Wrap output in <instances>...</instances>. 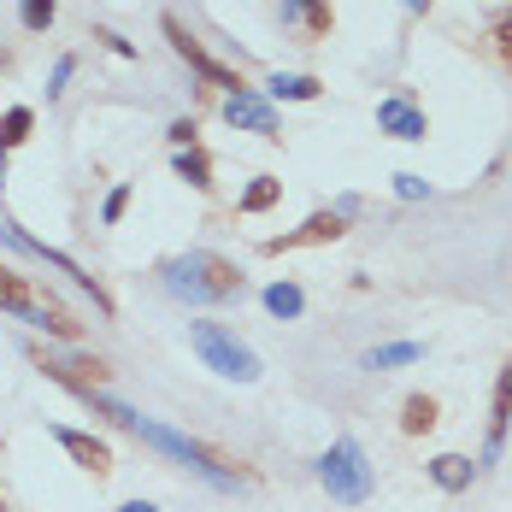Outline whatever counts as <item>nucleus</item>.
<instances>
[{
    "instance_id": "nucleus-26",
    "label": "nucleus",
    "mask_w": 512,
    "mask_h": 512,
    "mask_svg": "<svg viewBox=\"0 0 512 512\" xmlns=\"http://www.w3.org/2000/svg\"><path fill=\"white\" fill-rule=\"evenodd\" d=\"M95 42H106V48L118 53V59H130V53H136L130 42H124V36H112V30H95Z\"/></svg>"
},
{
    "instance_id": "nucleus-22",
    "label": "nucleus",
    "mask_w": 512,
    "mask_h": 512,
    "mask_svg": "<svg viewBox=\"0 0 512 512\" xmlns=\"http://www.w3.org/2000/svg\"><path fill=\"white\" fill-rule=\"evenodd\" d=\"M301 6H307V24L324 36V30H330V0H301Z\"/></svg>"
},
{
    "instance_id": "nucleus-28",
    "label": "nucleus",
    "mask_w": 512,
    "mask_h": 512,
    "mask_svg": "<svg viewBox=\"0 0 512 512\" xmlns=\"http://www.w3.org/2000/svg\"><path fill=\"white\" fill-rule=\"evenodd\" d=\"M118 512H154V507H148V501H124Z\"/></svg>"
},
{
    "instance_id": "nucleus-21",
    "label": "nucleus",
    "mask_w": 512,
    "mask_h": 512,
    "mask_svg": "<svg viewBox=\"0 0 512 512\" xmlns=\"http://www.w3.org/2000/svg\"><path fill=\"white\" fill-rule=\"evenodd\" d=\"M124 206H130V183H118V189L106 195V206H101V224H118V218H124Z\"/></svg>"
},
{
    "instance_id": "nucleus-13",
    "label": "nucleus",
    "mask_w": 512,
    "mask_h": 512,
    "mask_svg": "<svg viewBox=\"0 0 512 512\" xmlns=\"http://www.w3.org/2000/svg\"><path fill=\"white\" fill-rule=\"evenodd\" d=\"M0 312H18V318H30V312H36L30 289H24V277H18V271H6V265H0Z\"/></svg>"
},
{
    "instance_id": "nucleus-24",
    "label": "nucleus",
    "mask_w": 512,
    "mask_h": 512,
    "mask_svg": "<svg viewBox=\"0 0 512 512\" xmlns=\"http://www.w3.org/2000/svg\"><path fill=\"white\" fill-rule=\"evenodd\" d=\"M195 136H201L195 118H177V124H171V142H177V148H195Z\"/></svg>"
},
{
    "instance_id": "nucleus-25",
    "label": "nucleus",
    "mask_w": 512,
    "mask_h": 512,
    "mask_svg": "<svg viewBox=\"0 0 512 512\" xmlns=\"http://www.w3.org/2000/svg\"><path fill=\"white\" fill-rule=\"evenodd\" d=\"M71 71H77V59H59V65H53V83H48V95H59V89L71 83Z\"/></svg>"
},
{
    "instance_id": "nucleus-19",
    "label": "nucleus",
    "mask_w": 512,
    "mask_h": 512,
    "mask_svg": "<svg viewBox=\"0 0 512 512\" xmlns=\"http://www.w3.org/2000/svg\"><path fill=\"white\" fill-rule=\"evenodd\" d=\"M277 195H283V183H277V177H254V183H248V195H242V212H265V206H277Z\"/></svg>"
},
{
    "instance_id": "nucleus-6",
    "label": "nucleus",
    "mask_w": 512,
    "mask_h": 512,
    "mask_svg": "<svg viewBox=\"0 0 512 512\" xmlns=\"http://www.w3.org/2000/svg\"><path fill=\"white\" fill-rule=\"evenodd\" d=\"M224 124H236V130H254V136H277V118H271V106L259 101L254 89H236V95L224 101Z\"/></svg>"
},
{
    "instance_id": "nucleus-9",
    "label": "nucleus",
    "mask_w": 512,
    "mask_h": 512,
    "mask_svg": "<svg viewBox=\"0 0 512 512\" xmlns=\"http://www.w3.org/2000/svg\"><path fill=\"white\" fill-rule=\"evenodd\" d=\"M53 442L71 454V460L83 465V471H95L101 477L106 465H112V454H106V442H95V436H83V430H65V424H53Z\"/></svg>"
},
{
    "instance_id": "nucleus-1",
    "label": "nucleus",
    "mask_w": 512,
    "mask_h": 512,
    "mask_svg": "<svg viewBox=\"0 0 512 512\" xmlns=\"http://www.w3.org/2000/svg\"><path fill=\"white\" fill-rule=\"evenodd\" d=\"M165 289L177 301H230V295H242V271L201 248V254H183L165 265Z\"/></svg>"
},
{
    "instance_id": "nucleus-5",
    "label": "nucleus",
    "mask_w": 512,
    "mask_h": 512,
    "mask_svg": "<svg viewBox=\"0 0 512 512\" xmlns=\"http://www.w3.org/2000/svg\"><path fill=\"white\" fill-rule=\"evenodd\" d=\"M165 36H171V48L183 53V59H189L195 71H201L206 83H218V89H230V95L242 89V77H236V71H224V65H218V59H212V53H206L201 42H195V36H189V30L177 24V18H165Z\"/></svg>"
},
{
    "instance_id": "nucleus-15",
    "label": "nucleus",
    "mask_w": 512,
    "mask_h": 512,
    "mask_svg": "<svg viewBox=\"0 0 512 512\" xmlns=\"http://www.w3.org/2000/svg\"><path fill=\"white\" fill-rule=\"evenodd\" d=\"M30 130H36V112H30V106H12V112L0 118V154L18 148V142H30Z\"/></svg>"
},
{
    "instance_id": "nucleus-23",
    "label": "nucleus",
    "mask_w": 512,
    "mask_h": 512,
    "mask_svg": "<svg viewBox=\"0 0 512 512\" xmlns=\"http://www.w3.org/2000/svg\"><path fill=\"white\" fill-rule=\"evenodd\" d=\"M395 189H401V201H418V195H430V183H424V177H412V171H401V177H395Z\"/></svg>"
},
{
    "instance_id": "nucleus-11",
    "label": "nucleus",
    "mask_w": 512,
    "mask_h": 512,
    "mask_svg": "<svg viewBox=\"0 0 512 512\" xmlns=\"http://www.w3.org/2000/svg\"><path fill=\"white\" fill-rule=\"evenodd\" d=\"M265 95L271 101H318V77H307V71H277L265 83Z\"/></svg>"
},
{
    "instance_id": "nucleus-3",
    "label": "nucleus",
    "mask_w": 512,
    "mask_h": 512,
    "mask_svg": "<svg viewBox=\"0 0 512 512\" xmlns=\"http://www.w3.org/2000/svg\"><path fill=\"white\" fill-rule=\"evenodd\" d=\"M189 342H195V354H201L218 377H230V383H259L254 348H242L224 324H189Z\"/></svg>"
},
{
    "instance_id": "nucleus-18",
    "label": "nucleus",
    "mask_w": 512,
    "mask_h": 512,
    "mask_svg": "<svg viewBox=\"0 0 512 512\" xmlns=\"http://www.w3.org/2000/svg\"><path fill=\"white\" fill-rule=\"evenodd\" d=\"M412 359H424V348H418V342H395V348H371L365 365H371V371H383V365H412Z\"/></svg>"
},
{
    "instance_id": "nucleus-7",
    "label": "nucleus",
    "mask_w": 512,
    "mask_h": 512,
    "mask_svg": "<svg viewBox=\"0 0 512 512\" xmlns=\"http://www.w3.org/2000/svg\"><path fill=\"white\" fill-rule=\"evenodd\" d=\"M377 130H389V136H401V142H424V112H418L407 95H389V101L377 106Z\"/></svg>"
},
{
    "instance_id": "nucleus-20",
    "label": "nucleus",
    "mask_w": 512,
    "mask_h": 512,
    "mask_svg": "<svg viewBox=\"0 0 512 512\" xmlns=\"http://www.w3.org/2000/svg\"><path fill=\"white\" fill-rule=\"evenodd\" d=\"M18 18H24V30H48L59 18V6L53 0H18Z\"/></svg>"
},
{
    "instance_id": "nucleus-27",
    "label": "nucleus",
    "mask_w": 512,
    "mask_h": 512,
    "mask_svg": "<svg viewBox=\"0 0 512 512\" xmlns=\"http://www.w3.org/2000/svg\"><path fill=\"white\" fill-rule=\"evenodd\" d=\"M501 53H507V65H512V24H501Z\"/></svg>"
},
{
    "instance_id": "nucleus-12",
    "label": "nucleus",
    "mask_w": 512,
    "mask_h": 512,
    "mask_svg": "<svg viewBox=\"0 0 512 512\" xmlns=\"http://www.w3.org/2000/svg\"><path fill=\"white\" fill-rule=\"evenodd\" d=\"M177 177L206 195V189H212V159H206L201 148H177Z\"/></svg>"
},
{
    "instance_id": "nucleus-17",
    "label": "nucleus",
    "mask_w": 512,
    "mask_h": 512,
    "mask_svg": "<svg viewBox=\"0 0 512 512\" xmlns=\"http://www.w3.org/2000/svg\"><path fill=\"white\" fill-rule=\"evenodd\" d=\"M401 430H407V436L436 430V401H430V395H412L407 407H401Z\"/></svg>"
},
{
    "instance_id": "nucleus-10",
    "label": "nucleus",
    "mask_w": 512,
    "mask_h": 512,
    "mask_svg": "<svg viewBox=\"0 0 512 512\" xmlns=\"http://www.w3.org/2000/svg\"><path fill=\"white\" fill-rule=\"evenodd\" d=\"M507 424H512V359L501 365V383H495V418H489V454H501V442H507Z\"/></svg>"
},
{
    "instance_id": "nucleus-8",
    "label": "nucleus",
    "mask_w": 512,
    "mask_h": 512,
    "mask_svg": "<svg viewBox=\"0 0 512 512\" xmlns=\"http://www.w3.org/2000/svg\"><path fill=\"white\" fill-rule=\"evenodd\" d=\"M348 224H342V212H312L307 224L295 230V236H277V242H265V254H283V248H307V242H336Z\"/></svg>"
},
{
    "instance_id": "nucleus-2",
    "label": "nucleus",
    "mask_w": 512,
    "mask_h": 512,
    "mask_svg": "<svg viewBox=\"0 0 512 512\" xmlns=\"http://www.w3.org/2000/svg\"><path fill=\"white\" fill-rule=\"evenodd\" d=\"M106 407V418H118L124 430H136V436H148L154 448H165V454H177L183 465H195V471H206L212 483H236V471L218 460L212 448H201L195 436H177V430H165V424H154V418H142V412H130V407H112V401H101Z\"/></svg>"
},
{
    "instance_id": "nucleus-29",
    "label": "nucleus",
    "mask_w": 512,
    "mask_h": 512,
    "mask_svg": "<svg viewBox=\"0 0 512 512\" xmlns=\"http://www.w3.org/2000/svg\"><path fill=\"white\" fill-rule=\"evenodd\" d=\"M0 183H6V154H0Z\"/></svg>"
},
{
    "instance_id": "nucleus-16",
    "label": "nucleus",
    "mask_w": 512,
    "mask_h": 512,
    "mask_svg": "<svg viewBox=\"0 0 512 512\" xmlns=\"http://www.w3.org/2000/svg\"><path fill=\"white\" fill-rule=\"evenodd\" d=\"M265 307H271V318H301L307 295H301L295 283H271V289H265Z\"/></svg>"
},
{
    "instance_id": "nucleus-4",
    "label": "nucleus",
    "mask_w": 512,
    "mask_h": 512,
    "mask_svg": "<svg viewBox=\"0 0 512 512\" xmlns=\"http://www.w3.org/2000/svg\"><path fill=\"white\" fill-rule=\"evenodd\" d=\"M318 477H324V489L342 501V507H359V501H371V465L359 454V442H336L324 465H318Z\"/></svg>"
},
{
    "instance_id": "nucleus-14",
    "label": "nucleus",
    "mask_w": 512,
    "mask_h": 512,
    "mask_svg": "<svg viewBox=\"0 0 512 512\" xmlns=\"http://www.w3.org/2000/svg\"><path fill=\"white\" fill-rule=\"evenodd\" d=\"M430 477H436L448 495H460L465 483H471V460H465V454H442V460H430Z\"/></svg>"
}]
</instances>
